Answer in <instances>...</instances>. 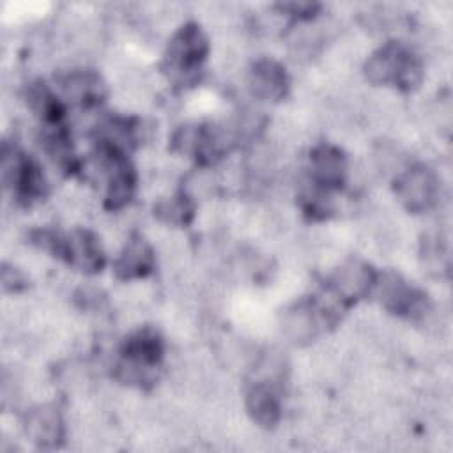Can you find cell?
Returning a JSON list of instances; mask_svg holds the SVG:
<instances>
[{
	"label": "cell",
	"mask_w": 453,
	"mask_h": 453,
	"mask_svg": "<svg viewBox=\"0 0 453 453\" xmlns=\"http://www.w3.org/2000/svg\"><path fill=\"white\" fill-rule=\"evenodd\" d=\"M366 78L375 85L411 90L421 81L419 60L400 42H388L366 60Z\"/></svg>",
	"instance_id": "1"
},
{
	"label": "cell",
	"mask_w": 453,
	"mask_h": 453,
	"mask_svg": "<svg viewBox=\"0 0 453 453\" xmlns=\"http://www.w3.org/2000/svg\"><path fill=\"white\" fill-rule=\"evenodd\" d=\"M205 55H207V37L203 35L198 25L188 23L173 34L168 44V51L165 58L166 73L173 80L180 83H188L195 78V73L198 71Z\"/></svg>",
	"instance_id": "2"
},
{
	"label": "cell",
	"mask_w": 453,
	"mask_h": 453,
	"mask_svg": "<svg viewBox=\"0 0 453 453\" xmlns=\"http://www.w3.org/2000/svg\"><path fill=\"white\" fill-rule=\"evenodd\" d=\"M163 343L150 329H142L131 334L122 345V363L119 377L127 382H147L150 372L159 365Z\"/></svg>",
	"instance_id": "3"
},
{
	"label": "cell",
	"mask_w": 453,
	"mask_h": 453,
	"mask_svg": "<svg viewBox=\"0 0 453 453\" xmlns=\"http://www.w3.org/2000/svg\"><path fill=\"white\" fill-rule=\"evenodd\" d=\"M2 179L12 189L16 198L30 203L44 195L46 182L39 165L16 149H4L2 154Z\"/></svg>",
	"instance_id": "4"
},
{
	"label": "cell",
	"mask_w": 453,
	"mask_h": 453,
	"mask_svg": "<svg viewBox=\"0 0 453 453\" xmlns=\"http://www.w3.org/2000/svg\"><path fill=\"white\" fill-rule=\"evenodd\" d=\"M396 196L411 212L428 211L437 200V179L432 170L425 166L407 168L396 179Z\"/></svg>",
	"instance_id": "5"
},
{
	"label": "cell",
	"mask_w": 453,
	"mask_h": 453,
	"mask_svg": "<svg viewBox=\"0 0 453 453\" xmlns=\"http://www.w3.org/2000/svg\"><path fill=\"white\" fill-rule=\"evenodd\" d=\"M375 281V274L366 264L359 260H349L333 273L329 280V290L338 299V303H354L356 299L366 296Z\"/></svg>",
	"instance_id": "6"
},
{
	"label": "cell",
	"mask_w": 453,
	"mask_h": 453,
	"mask_svg": "<svg viewBox=\"0 0 453 453\" xmlns=\"http://www.w3.org/2000/svg\"><path fill=\"white\" fill-rule=\"evenodd\" d=\"M62 257L78 271L97 273L104 264V255L97 237L88 230H74L64 239Z\"/></svg>",
	"instance_id": "7"
},
{
	"label": "cell",
	"mask_w": 453,
	"mask_h": 453,
	"mask_svg": "<svg viewBox=\"0 0 453 453\" xmlns=\"http://www.w3.org/2000/svg\"><path fill=\"white\" fill-rule=\"evenodd\" d=\"M25 432L39 448H57L64 439V421L53 405H39L27 414Z\"/></svg>",
	"instance_id": "8"
},
{
	"label": "cell",
	"mask_w": 453,
	"mask_h": 453,
	"mask_svg": "<svg viewBox=\"0 0 453 453\" xmlns=\"http://www.w3.org/2000/svg\"><path fill=\"white\" fill-rule=\"evenodd\" d=\"M311 180L322 189L340 188L345 180L347 161L342 150L331 145H320L310 154Z\"/></svg>",
	"instance_id": "9"
},
{
	"label": "cell",
	"mask_w": 453,
	"mask_h": 453,
	"mask_svg": "<svg viewBox=\"0 0 453 453\" xmlns=\"http://www.w3.org/2000/svg\"><path fill=\"white\" fill-rule=\"evenodd\" d=\"M248 85L253 96L264 101H278L288 88V78L285 69L269 58L258 60L248 76Z\"/></svg>",
	"instance_id": "10"
},
{
	"label": "cell",
	"mask_w": 453,
	"mask_h": 453,
	"mask_svg": "<svg viewBox=\"0 0 453 453\" xmlns=\"http://www.w3.org/2000/svg\"><path fill=\"white\" fill-rule=\"evenodd\" d=\"M152 265H154L152 248L143 237L133 235L124 246L119 258L115 260V274L120 280L142 278L152 271Z\"/></svg>",
	"instance_id": "11"
},
{
	"label": "cell",
	"mask_w": 453,
	"mask_h": 453,
	"mask_svg": "<svg viewBox=\"0 0 453 453\" xmlns=\"http://www.w3.org/2000/svg\"><path fill=\"white\" fill-rule=\"evenodd\" d=\"M379 296L380 303L395 313L414 315L416 311L423 310L421 296L414 288L407 287V283L396 274H388L382 278V283H379Z\"/></svg>",
	"instance_id": "12"
},
{
	"label": "cell",
	"mask_w": 453,
	"mask_h": 453,
	"mask_svg": "<svg viewBox=\"0 0 453 453\" xmlns=\"http://www.w3.org/2000/svg\"><path fill=\"white\" fill-rule=\"evenodd\" d=\"M246 409H248L251 419L264 428L274 426L281 416L278 393L269 382H257L248 391Z\"/></svg>",
	"instance_id": "13"
},
{
	"label": "cell",
	"mask_w": 453,
	"mask_h": 453,
	"mask_svg": "<svg viewBox=\"0 0 453 453\" xmlns=\"http://www.w3.org/2000/svg\"><path fill=\"white\" fill-rule=\"evenodd\" d=\"M62 88L65 92V96L73 101H78V103H92L96 101L101 94H99V80L88 73H74V74H69L64 81H62Z\"/></svg>",
	"instance_id": "14"
},
{
	"label": "cell",
	"mask_w": 453,
	"mask_h": 453,
	"mask_svg": "<svg viewBox=\"0 0 453 453\" xmlns=\"http://www.w3.org/2000/svg\"><path fill=\"white\" fill-rule=\"evenodd\" d=\"M156 214L172 225H186L191 219L193 207L186 196H172L156 205Z\"/></svg>",
	"instance_id": "15"
},
{
	"label": "cell",
	"mask_w": 453,
	"mask_h": 453,
	"mask_svg": "<svg viewBox=\"0 0 453 453\" xmlns=\"http://www.w3.org/2000/svg\"><path fill=\"white\" fill-rule=\"evenodd\" d=\"M25 283V278L19 271H16L14 267H9V265H4L2 269V287L5 292H16L23 287Z\"/></svg>",
	"instance_id": "16"
}]
</instances>
